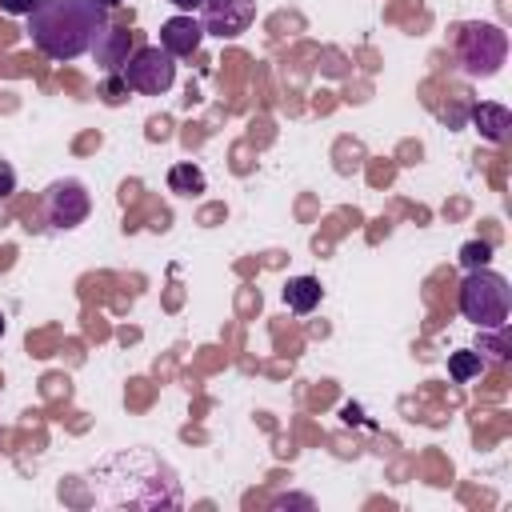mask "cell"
Here are the masks:
<instances>
[{"label": "cell", "mask_w": 512, "mask_h": 512, "mask_svg": "<svg viewBox=\"0 0 512 512\" xmlns=\"http://www.w3.org/2000/svg\"><path fill=\"white\" fill-rule=\"evenodd\" d=\"M200 40H204V28H200V20L192 12H180V16L160 24V48L168 56H192L200 48Z\"/></svg>", "instance_id": "cell-8"}, {"label": "cell", "mask_w": 512, "mask_h": 512, "mask_svg": "<svg viewBox=\"0 0 512 512\" xmlns=\"http://www.w3.org/2000/svg\"><path fill=\"white\" fill-rule=\"evenodd\" d=\"M168 188L180 192V196H196V192L208 188V180H204V172L196 164H172L168 168Z\"/></svg>", "instance_id": "cell-12"}, {"label": "cell", "mask_w": 512, "mask_h": 512, "mask_svg": "<svg viewBox=\"0 0 512 512\" xmlns=\"http://www.w3.org/2000/svg\"><path fill=\"white\" fill-rule=\"evenodd\" d=\"M0 8H4L8 16H28V12L36 8V0H0Z\"/></svg>", "instance_id": "cell-18"}, {"label": "cell", "mask_w": 512, "mask_h": 512, "mask_svg": "<svg viewBox=\"0 0 512 512\" xmlns=\"http://www.w3.org/2000/svg\"><path fill=\"white\" fill-rule=\"evenodd\" d=\"M452 56H456V64H460L464 76L488 80L508 60V32L500 24H488V20H468V24L456 28Z\"/></svg>", "instance_id": "cell-3"}, {"label": "cell", "mask_w": 512, "mask_h": 512, "mask_svg": "<svg viewBox=\"0 0 512 512\" xmlns=\"http://www.w3.org/2000/svg\"><path fill=\"white\" fill-rule=\"evenodd\" d=\"M104 28H108V4L100 0H36V8L28 12L32 44L60 64L92 52Z\"/></svg>", "instance_id": "cell-1"}, {"label": "cell", "mask_w": 512, "mask_h": 512, "mask_svg": "<svg viewBox=\"0 0 512 512\" xmlns=\"http://www.w3.org/2000/svg\"><path fill=\"white\" fill-rule=\"evenodd\" d=\"M128 44H132V32L128 28H104L100 32V40L92 44V52H96V64L104 68V72H120L124 68V60H128Z\"/></svg>", "instance_id": "cell-9"}, {"label": "cell", "mask_w": 512, "mask_h": 512, "mask_svg": "<svg viewBox=\"0 0 512 512\" xmlns=\"http://www.w3.org/2000/svg\"><path fill=\"white\" fill-rule=\"evenodd\" d=\"M476 352H480V360L488 364H504L508 360V328L500 324V328H480V344H476Z\"/></svg>", "instance_id": "cell-13"}, {"label": "cell", "mask_w": 512, "mask_h": 512, "mask_svg": "<svg viewBox=\"0 0 512 512\" xmlns=\"http://www.w3.org/2000/svg\"><path fill=\"white\" fill-rule=\"evenodd\" d=\"M168 4H176V8H184V12H192V8H200V0H168Z\"/></svg>", "instance_id": "cell-19"}, {"label": "cell", "mask_w": 512, "mask_h": 512, "mask_svg": "<svg viewBox=\"0 0 512 512\" xmlns=\"http://www.w3.org/2000/svg\"><path fill=\"white\" fill-rule=\"evenodd\" d=\"M88 212H92V196H88V188L80 180L48 184V192H44V220L52 228H76V224L88 220Z\"/></svg>", "instance_id": "cell-6"}, {"label": "cell", "mask_w": 512, "mask_h": 512, "mask_svg": "<svg viewBox=\"0 0 512 512\" xmlns=\"http://www.w3.org/2000/svg\"><path fill=\"white\" fill-rule=\"evenodd\" d=\"M108 480H132V488H124L112 508H124V504L128 508H180L176 472L148 448H128V452L100 460L92 468V484H108Z\"/></svg>", "instance_id": "cell-2"}, {"label": "cell", "mask_w": 512, "mask_h": 512, "mask_svg": "<svg viewBox=\"0 0 512 512\" xmlns=\"http://www.w3.org/2000/svg\"><path fill=\"white\" fill-rule=\"evenodd\" d=\"M256 20V0H200V28L220 36V40H236L240 32H248Z\"/></svg>", "instance_id": "cell-7"}, {"label": "cell", "mask_w": 512, "mask_h": 512, "mask_svg": "<svg viewBox=\"0 0 512 512\" xmlns=\"http://www.w3.org/2000/svg\"><path fill=\"white\" fill-rule=\"evenodd\" d=\"M320 296H324V288H320V280L316 276H292L288 284H284V304L292 308V312H312L316 304H320Z\"/></svg>", "instance_id": "cell-11"}, {"label": "cell", "mask_w": 512, "mask_h": 512, "mask_svg": "<svg viewBox=\"0 0 512 512\" xmlns=\"http://www.w3.org/2000/svg\"><path fill=\"white\" fill-rule=\"evenodd\" d=\"M488 260H492V244L488 240H468L460 248V264L464 268H488Z\"/></svg>", "instance_id": "cell-15"}, {"label": "cell", "mask_w": 512, "mask_h": 512, "mask_svg": "<svg viewBox=\"0 0 512 512\" xmlns=\"http://www.w3.org/2000/svg\"><path fill=\"white\" fill-rule=\"evenodd\" d=\"M0 336H4V316H0Z\"/></svg>", "instance_id": "cell-21"}, {"label": "cell", "mask_w": 512, "mask_h": 512, "mask_svg": "<svg viewBox=\"0 0 512 512\" xmlns=\"http://www.w3.org/2000/svg\"><path fill=\"white\" fill-rule=\"evenodd\" d=\"M100 4H108V8H112V4H120V0H100Z\"/></svg>", "instance_id": "cell-20"}, {"label": "cell", "mask_w": 512, "mask_h": 512, "mask_svg": "<svg viewBox=\"0 0 512 512\" xmlns=\"http://www.w3.org/2000/svg\"><path fill=\"white\" fill-rule=\"evenodd\" d=\"M480 372H484V360H480L476 348H460V352L448 356V376H452L456 384H468V380L480 376Z\"/></svg>", "instance_id": "cell-14"}, {"label": "cell", "mask_w": 512, "mask_h": 512, "mask_svg": "<svg viewBox=\"0 0 512 512\" xmlns=\"http://www.w3.org/2000/svg\"><path fill=\"white\" fill-rule=\"evenodd\" d=\"M508 300H512V292L500 272L468 268V276L460 280V312L476 328H500L508 320Z\"/></svg>", "instance_id": "cell-4"}, {"label": "cell", "mask_w": 512, "mask_h": 512, "mask_svg": "<svg viewBox=\"0 0 512 512\" xmlns=\"http://www.w3.org/2000/svg\"><path fill=\"white\" fill-rule=\"evenodd\" d=\"M8 192H16V168L8 160H0V196H8Z\"/></svg>", "instance_id": "cell-17"}, {"label": "cell", "mask_w": 512, "mask_h": 512, "mask_svg": "<svg viewBox=\"0 0 512 512\" xmlns=\"http://www.w3.org/2000/svg\"><path fill=\"white\" fill-rule=\"evenodd\" d=\"M472 124H476V132H480L484 140L500 144V140L508 136V128H512V112H508L504 104L484 100V104H472Z\"/></svg>", "instance_id": "cell-10"}, {"label": "cell", "mask_w": 512, "mask_h": 512, "mask_svg": "<svg viewBox=\"0 0 512 512\" xmlns=\"http://www.w3.org/2000/svg\"><path fill=\"white\" fill-rule=\"evenodd\" d=\"M120 76H124L128 92L160 96V92H168L172 80H176V56H168L160 44H140V48L124 60Z\"/></svg>", "instance_id": "cell-5"}, {"label": "cell", "mask_w": 512, "mask_h": 512, "mask_svg": "<svg viewBox=\"0 0 512 512\" xmlns=\"http://www.w3.org/2000/svg\"><path fill=\"white\" fill-rule=\"evenodd\" d=\"M104 96H108L112 104H120V100L128 96V84H124V76H120V72H108V84H104Z\"/></svg>", "instance_id": "cell-16"}]
</instances>
